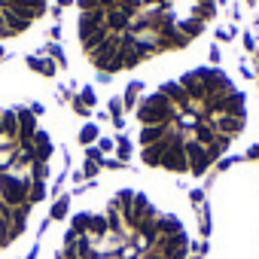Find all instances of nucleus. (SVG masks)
<instances>
[{
  "mask_svg": "<svg viewBox=\"0 0 259 259\" xmlns=\"http://www.w3.org/2000/svg\"><path fill=\"white\" fill-rule=\"evenodd\" d=\"M141 162L171 174H204L244 132L247 98L217 67L189 70L138 110Z\"/></svg>",
  "mask_w": 259,
  "mask_h": 259,
  "instance_id": "f257e3e1",
  "label": "nucleus"
},
{
  "mask_svg": "<svg viewBox=\"0 0 259 259\" xmlns=\"http://www.w3.org/2000/svg\"><path fill=\"white\" fill-rule=\"evenodd\" d=\"M213 13L217 0H79L76 34L92 67L122 73L186 49Z\"/></svg>",
  "mask_w": 259,
  "mask_h": 259,
  "instance_id": "f03ea898",
  "label": "nucleus"
},
{
  "mask_svg": "<svg viewBox=\"0 0 259 259\" xmlns=\"http://www.w3.org/2000/svg\"><path fill=\"white\" fill-rule=\"evenodd\" d=\"M189 238L177 217L135 189H122L104 210L79 213L58 259H186Z\"/></svg>",
  "mask_w": 259,
  "mask_h": 259,
  "instance_id": "7ed1b4c3",
  "label": "nucleus"
},
{
  "mask_svg": "<svg viewBox=\"0 0 259 259\" xmlns=\"http://www.w3.org/2000/svg\"><path fill=\"white\" fill-rule=\"evenodd\" d=\"M52 141L25 107H0V247L13 244L43 201Z\"/></svg>",
  "mask_w": 259,
  "mask_h": 259,
  "instance_id": "20e7f679",
  "label": "nucleus"
},
{
  "mask_svg": "<svg viewBox=\"0 0 259 259\" xmlns=\"http://www.w3.org/2000/svg\"><path fill=\"white\" fill-rule=\"evenodd\" d=\"M49 7V0H0V40L25 34Z\"/></svg>",
  "mask_w": 259,
  "mask_h": 259,
  "instance_id": "39448f33",
  "label": "nucleus"
}]
</instances>
